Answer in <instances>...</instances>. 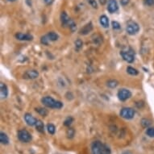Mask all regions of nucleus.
<instances>
[{
	"label": "nucleus",
	"mask_w": 154,
	"mask_h": 154,
	"mask_svg": "<svg viewBox=\"0 0 154 154\" xmlns=\"http://www.w3.org/2000/svg\"><path fill=\"white\" fill-rule=\"evenodd\" d=\"M91 154H111V149L102 142L95 141L91 145Z\"/></svg>",
	"instance_id": "1"
},
{
	"label": "nucleus",
	"mask_w": 154,
	"mask_h": 154,
	"mask_svg": "<svg viewBox=\"0 0 154 154\" xmlns=\"http://www.w3.org/2000/svg\"><path fill=\"white\" fill-rule=\"evenodd\" d=\"M41 102L45 107L49 108H54V109H61L63 107V103L60 101H57L55 99H53L52 97L46 96L44 97L41 99Z\"/></svg>",
	"instance_id": "2"
},
{
	"label": "nucleus",
	"mask_w": 154,
	"mask_h": 154,
	"mask_svg": "<svg viewBox=\"0 0 154 154\" xmlns=\"http://www.w3.org/2000/svg\"><path fill=\"white\" fill-rule=\"evenodd\" d=\"M120 54L122 56L123 59L125 62H128V63H133L135 60V52L133 49H127L126 50H123L121 51Z\"/></svg>",
	"instance_id": "3"
},
{
	"label": "nucleus",
	"mask_w": 154,
	"mask_h": 154,
	"mask_svg": "<svg viewBox=\"0 0 154 154\" xmlns=\"http://www.w3.org/2000/svg\"><path fill=\"white\" fill-rule=\"evenodd\" d=\"M139 30H140V26H139L137 23H136L135 21H133V20H130V21L127 22L126 31L128 34L132 35V36L135 35L138 32Z\"/></svg>",
	"instance_id": "4"
},
{
	"label": "nucleus",
	"mask_w": 154,
	"mask_h": 154,
	"mask_svg": "<svg viewBox=\"0 0 154 154\" xmlns=\"http://www.w3.org/2000/svg\"><path fill=\"white\" fill-rule=\"evenodd\" d=\"M120 115L125 120H132L135 115V111L131 107H123L121 109Z\"/></svg>",
	"instance_id": "5"
},
{
	"label": "nucleus",
	"mask_w": 154,
	"mask_h": 154,
	"mask_svg": "<svg viewBox=\"0 0 154 154\" xmlns=\"http://www.w3.org/2000/svg\"><path fill=\"white\" fill-rule=\"evenodd\" d=\"M18 139L21 142L24 143H28L32 140V135L28 133V131L26 129L19 130L18 132Z\"/></svg>",
	"instance_id": "6"
},
{
	"label": "nucleus",
	"mask_w": 154,
	"mask_h": 154,
	"mask_svg": "<svg viewBox=\"0 0 154 154\" xmlns=\"http://www.w3.org/2000/svg\"><path fill=\"white\" fill-rule=\"evenodd\" d=\"M118 98L121 101H126L127 99H130L132 97V92L127 89H121L118 91Z\"/></svg>",
	"instance_id": "7"
},
{
	"label": "nucleus",
	"mask_w": 154,
	"mask_h": 154,
	"mask_svg": "<svg viewBox=\"0 0 154 154\" xmlns=\"http://www.w3.org/2000/svg\"><path fill=\"white\" fill-rule=\"evenodd\" d=\"M119 8L117 1L116 0H108L107 10L110 13L116 12Z\"/></svg>",
	"instance_id": "8"
},
{
	"label": "nucleus",
	"mask_w": 154,
	"mask_h": 154,
	"mask_svg": "<svg viewBox=\"0 0 154 154\" xmlns=\"http://www.w3.org/2000/svg\"><path fill=\"white\" fill-rule=\"evenodd\" d=\"M39 76V73L36 69H29L24 74V78L26 79H36Z\"/></svg>",
	"instance_id": "9"
},
{
	"label": "nucleus",
	"mask_w": 154,
	"mask_h": 154,
	"mask_svg": "<svg viewBox=\"0 0 154 154\" xmlns=\"http://www.w3.org/2000/svg\"><path fill=\"white\" fill-rule=\"evenodd\" d=\"M24 120L29 126H35L37 123V120L35 117H33L30 113H26L24 115Z\"/></svg>",
	"instance_id": "10"
},
{
	"label": "nucleus",
	"mask_w": 154,
	"mask_h": 154,
	"mask_svg": "<svg viewBox=\"0 0 154 154\" xmlns=\"http://www.w3.org/2000/svg\"><path fill=\"white\" fill-rule=\"evenodd\" d=\"M0 95L2 99H6L8 95V88L6 84H4L3 82H1L0 84Z\"/></svg>",
	"instance_id": "11"
},
{
	"label": "nucleus",
	"mask_w": 154,
	"mask_h": 154,
	"mask_svg": "<svg viewBox=\"0 0 154 154\" xmlns=\"http://www.w3.org/2000/svg\"><path fill=\"white\" fill-rule=\"evenodd\" d=\"M16 39L19 40H32L33 39V37L29 34H24V33H17L16 35Z\"/></svg>",
	"instance_id": "12"
},
{
	"label": "nucleus",
	"mask_w": 154,
	"mask_h": 154,
	"mask_svg": "<svg viewBox=\"0 0 154 154\" xmlns=\"http://www.w3.org/2000/svg\"><path fill=\"white\" fill-rule=\"evenodd\" d=\"M93 29V25L91 23H89L86 25H85L83 28L80 30V34L81 35H86L89 33L90 32L92 31Z\"/></svg>",
	"instance_id": "13"
},
{
	"label": "nucleus",
	"mask_w": 154,
	"mask_h": 154,
	"mask_svg": "<svg viewBox=\"0 0 154 154\" xmlns=\"http://www.w3.org/2000/svg\"><path fill=\"white\" fill-rule=\"evenodd\" d=\"M69 20H70V18L69 17L68 15H67L65 11H64V12H62V15H61V21H62V26H65V27H66V26L68 25V23Z\"/></svg>",
	"instance_id": "14"
},
{
	"label": "nucleus",
	"mask_w": 154,
	"mask_h": 154,
	"mask_svg": "<svg viewBox=\"0 0 154 154\" xmlns=\"http://www.w3.org/2000/svg\"><path fill=\"white\" fill-rule=\"evenodd\" d=\"M99 22H100V24H101V25H102L103 28H107L109 27V19L106 16H100Z\"/></svg>",
	"instance_id": "15"
},
{
	"label": "nucleus",
	"mask_w": 154,
	"mask_h": 154,
	"mask_svg": "<svg viewBox=\"0 0 154 154\" xmlns=\"http://www.w3.org/2000/svg\"><path fill=\"white\" fill-rule=\"evenodd\" d=\"M36 129L40 133H44V123L41 121V120H37V123H36Z\"/></svg>",
	"instance_id": "16"
},
{
	"label": "nucleus",
	"mask_w": 154,
	"mask_h": 154,
	"mask_svg": "<svg viewBox=\"0 0 154 154\" xmlns=\"http://www.w3.org/2000/svg\"><path fill=\"white\" fill-rule=\"evenodd\" d=\"M0 142L3 145H8L9 144V137H8V136L6 135V133H0Z\"/></svg>",
	"instance_id": "17"
},
{
	"label": "nucleus",
	"mask_w": 154,
	"mask_h": 154,
	"mask_svg": "<svg viewBox=\"0 0 154 154\" xmlns=\"http://www.w3.org/2000/svg\"><path fill=\"white\" fill-rule=\"evenodd\" d=\"M47 36H48V37H49V39L51 41H56V40H58V35L57 34L56 32H49L48 34H47Z\"/></svg>",
	"instance_id": "18"
},
{
	"label": "nucleus",
	"mask_w": 154,
	"mask_h": 154,
	"mask_svg": "<svg viewBox=\"0 0 154 154\" xmlns=\"http://www.w3.org/2000/svg\"><path fill=\"white\" fill-rule=\"evenodd\" d=\"M67 26H68L69 28V29H70L72 32H74L76 31V29H77L76 24H75L74 20H73V19H70V20L69 21L68 25H67Z\"/></svg>",
	"instance_id": "19"
},
{
	"label": "nucleus",
	"mask_w": 154,
	"mask_h": 154,
	"mask_svg": "<svg viewBox=\"0 0 154 154\" xmlns=\"http://www.w3.org/2000/svg\"><path fill=\"white\" fill-rule=\"evenodd\" d=\"M127 72L130 75H133V76H136L139 73L137 69L133 68V67H131V66H128V67L127 68Z\"/></svg>",
	"instance_id": "20"
},
{
	"label": "nucleus",
	"mask_w": 154,
	"mask_h": 154,
	"mask_svg": "<svg viewBox=\"0 0 154 154\" xmlns=\"http://www.w3.org/2000/svg\"><path fill=\"white\" fill-rule=\"evenodd\" d=\"M47 130H48V132H49V134L53 135L56 132V127L53 124H52V123H49L47 125Z\"/></svg>",
	"instance_id": "21"
},
{
	"label": "nucleus",
	"mask_w": 154,
	"mask_h": 154,
	"mask_svg": "<svg viewBox=\"0 0 154 154\" xmlns=\"http://www.w3.org/2000/svg\"><path fill=\"white\" fill-rule=\"evenodd\" d=\"M36 111L37 112H38L40 115H42V116H46L47 115H48V111H47L46 109H44V108L42 107H39V108H36Z\"/></svg>",
	"instance_id": "22"
},
{
	"label": "nucleus",
	"mask_w": 154,
	"mask_h": 154,
	"mask_svg": "<svg viewBox=\"0 0 154 154\" xmlns=\"http://www.w3.org/2000/svg\"><path fill=\"white\" fill-rule=\"evenodd\" d=\"M107 86H109L110 88H115L116 86H118V82L116 80H114V79H112V80H109L107 82Z\"/></svg>",
	"instance_id": "23"
},
{
	"label": "nucleus",
	"mask_w": 154,
	"mask_h": 154,
	"mask_svg": "<svg viewBox=\"0 0 154 154\" xmlns=\"http://www.w3.org/2000/svg\"><path fill=\"white\" fill-rule=\"evenodd\" d=\"M141 125L142 127H148L150 126V124H151V121L148 119H143L141 120Z\"/></svg>",
	"instance_id": "24"
},
{
	"label": "nucleus",
	"mask_w": 154,
	"mask_h": 154,
	"mask_svg": "<svg viewBox=\"0 0 154 154\" xmlns=\"http://www.w3.org/2000/svg\"><path fill=\"white\" fill-rule=\"evenodd\" d=\"M49 37L48 36H44V37H41V39H40V42L42 44L44 45H48L49 44Z\"/></svg>",
	"instance_id": "25"
},
{
	"label": "nucleus",
	"mask_w": 154,
	"mask_h": 154,
	"mask_svg": "<svg viewBox=\"0 0 154 154\" xmlns=\"http://www.w3.org/2000/svg\"><path fill=\"white\" fill-rule=\"evenodd\" d=\"M74 133H75L74 130L73 129V128H70V127H69V128L67 130V132H66V136H67V137H68V138L72 139L73 137H74Z\"/></svg>",
	"instance_id": "26"
},
{
	"label": "nucleus",
	"mask_w": 154,
	"mask_h": 154,
	"mask_svg": "<svg viewBox=\"0 0 154 154\" xmlns=\"http://www.w3.org/2000/svg\"><path fill=\"white\" fill-rule=\"evenodd\" d=\"M146 134L149 137H154V127H148V129L146 131Z\"/></svg>",
	"instance_id": "27"
},
{
	"label": "nucleus",
	"mask_w": 154,
	"mask_h": 154,
	"mask_svg": "<svg viewBox=\"0 0 154 154\" xmlns=\"http://www.w3.org/2000/svg\"><path fill=\"white\" fill-rule=\"evenodd\" d=\"M74 44H75V47H76V49H77V50H79L82 47V45H83V43H82V41L81 40H79V39H77L75 42H74Z\"/></svg>",
	"instance_id": "28"
},
{
	"label": "nucleus",
	"mask_w": 154,
	"mask_h": 154,
	"mask_svg": "<svg viewBox=\"0 0 154 154\" xmlns=\"http://www.w3.org/2000/svg\"><path fill=\"white\" fill-rule=\"evenodd\" d=\"M73 121H74V119L72 117H68L66 120H65V122H64V125L66 127H69L71 125V123H73Z\"/></svg>",
	"instance_id": "29"
},
{
	"label": "nucleus",
	"mask_w": 154,
	"mask_h": 154,
	"mask_svg": "<svg viewBox=\"0 0 154 154\" xmlns=\"http://www.w3.org/2000/svg\"><path fill=\"white\" fill-rule=\"evenodd\" d=\"M88 3H90V5L94 7V8H97L98 7V4H97V2L96 0H87Z\"/></svg>",
	"instance_id": "30"
},
{
	"label": "nucleus",
	"mask_w": 154,
	"mask_h": 154,
	"mask_svg": "<svg viewBox=\"0 0 154 154\" xmlns=\"http://www.w3.org/2000/svg\"><path fill=\"white\" fill-rule=\"evenodd\" d=\"M111 24H112V28H114V29H120V23H118L117 21H113L111 23Z\"/></svg>",
	"instance_id": "31"
},
{
	"label": "nucleus",
	"mask_w": 154,
	"mask_h": 154,
	"mask_svg": "<svg viewBox=\"0 0 154 154\" xmlns=\"http://www.w3.org/2000/svg\"><path fill=\"white\" fill-rule=\"evenodd\" d=\"M144 2H145V5H147V6H151L154 5V0H144Z\"/></svg>",
	"instance_id": "32"
},
{
	"label": "nucleus",
	"mask_w": 154,
	"mask_h": 154,
	"mask_svg": "<svg viewBox=\"0 0 154 154\" xmlns=\"http://www.w3.org/2000/svg\"><path fill=\"white\" fill-rule=\"evenodd\" d=\"M130 0H120V3H121V5H123V6H126L127 5L128 3H129Z\"/></svg>",
	"instance_id": "33"
},
{
	"label": "nucleus",
	"mask_w": 154,
	"mask_h": 154,
	"mask_svg": "<svg viewBox=\"0 0 154 154\" xmlns=\"http://www.w3.org/2000/svg\"><path fill=\"white\" fill-rule=\"evenodd\" d=\"M54 0H44V3H46L47 5H51L53 3Z\"/></svg>",
	"instance_id": "34"
},
{
	"label": "nucleus",
	"mask_w": 154,
	"mask_h": 154,
	"mask_svg": "<svg viewBox=\"0 0 154 154\" xmlns=\"http://www.w3.org/2000/svg\"><path fill=\"white\" fill-rule=\"evenodd\" d=\"M100 3H102V4H104L106 3V0H100Z\"/></svg>",
	"instance_id": "35"
},
{
	"label": "nucleus",
	"mask_w": 154,
	"mask_h": 154,
	"mask_svg": "<svg viewBox=\"0 0 154 154\" xmlns=\"http://www.w3.org/2000/svg\"><path fill=\"white\" fill-rule=\"evenodd\" d=\"M122 154H132L130 152H124V153H123Z\"/></svg>",
	"instance_id": "36"
},
{
	"label": "nucleus",
	"mask_w": 154,
	"mask_h": 154,
	"mask_svg": "<svg viewBox=\"0 0 154 154\" xmlns=\"http://www.w3.org/2000/svg\"><path fill=\"white\" fill-rule=\"evenodd\" d=\"M10 2H14V1H16V0H8Z\"/></svg>",
	"instance_id": "37"
}]
</instances>
